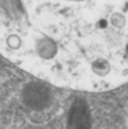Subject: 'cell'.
<instances>
[{
  "label": "cell",
  "instance_id": "obj_1",
  "mask_svg": "<svg viewBox=\"0 0 128 129\" xmlns=\"http://www.w3.org/2000/svg\"><path fill=\"white\" fill-rule=\"evenodd\" d=\"M0 58L60 89L128 82V0L0 2Z\"/></svg>",
  "mask_w": 128,
  "mask_h": 129
}]
</instances>
